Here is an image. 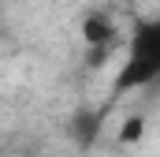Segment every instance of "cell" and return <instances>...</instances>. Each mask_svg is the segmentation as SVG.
I'll return each instance as SVG.
<instances>
[{
    "label": "cell",
    "instance_id": "obj_1",
    "mask_svg": "<svg viewBox=\"0 0 160 157\" xmlns=\"http://www.w3.org/2000/svg\"><path fill=\"white\" fill-rule=\"evenodd\" d=\"M160 78V19H142L130 34V49L116 75V94L142 90Z\"/></svg>",
    "mask_w": 160,
    "mask_h": 157
},
{
    "label": "cell",
    "instance_id": "obj_2",
    "mask_svg": "<svg viewBox=\"0 0 160 157\" xmlns=\"http://www.w3.org/2000/svg\"><path fill=\"white\" fill-rule=\"evenodd\" d=\"M82 41H86V49H101V45H116V26H112V19L108 15H86L82 19Z\"/></svg>",
    "mask_w": 160,
    "mask_h": 157
},
{
    "label": "cell",
    "instance_id": "obj_3",
    "mask_svg": "<svg viewBox=\"0 0 160 157\" xmlns=\"http://www.w3.org/2000/svg\"><path fill=\"white\" fill-rule=\"evenodd\" d=\"M142 135H145V120L142 116H127L119 123V135L116 138H119L123 146H130V142H142Z\"/></svg>",
    "mask_w": 160,
    "mask_h": 157
},
{
    "label": "cell",
    "instance_id": "obj_4",
    "mask_svg": "<svg viewBox=\"0 0 160 157\" xmlns=\"http://www.w3.org/2000/svg\"><path fill=\"white\" fill-rule=\"evenodd\" d=\"M108 56H112V45H101V49H89V56H86V64H89V68H101V64H104Z\"/></svg>",
    "mask_w": 160,
    "mask_h": 157
}]
</instances>
